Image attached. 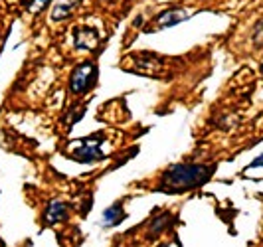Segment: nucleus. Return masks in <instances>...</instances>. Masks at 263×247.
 Masks as SVG:
<instances>
[{"label": "nucleus", "instance_id": "1", "mask_svg": "<svg viewBox=\"0 0 263 247\" xmlns=\"http://www.w3.org/2000/svg\"><path fill=\"white\" fill-rule=\"evenodd\" d=\"M214 172H216L214 164L212 166L210 164H194V162L174 164L162 172L157 190L164 192V194H182V192L204 186L214 176Z\"/></svg>", "mask_w": 263, "mask_h": 247}, {"label": "nucleus", "instance_id": "2", "mask_svg": "<svg viewBox=\"0 0 263 247\" xmlns=\"http://www.w3.org/2000/svg\"><path fill=\"white\" fill-rule=\"evenodd\" d=\"M97 81V67L93 62H85V64H79L71 78H69V91L81 95V93H87L95 85Z\"/></svg>", "mask_w": 263, "mask_h": 247}, {"label": "nucleus", "instance_id": "3", "mask_svg": "<svg viewBox=\"0 0 263 247\" xmlns=\"http://www.w3.org/2000/svg\"><path fill=\"white\" fill-rule=\"evenodd\" d=\"M105 139L101 135H95V137H89L85 141H81L79 146L71 153V156L79 160V162H95L99 158H103V153H101V143Z\"/></svg>", "mask_w": 263, "mask_h": 247}, {"label": "nucleus", "instance_id": "4", "mask_svg": "<svg viewBox=\"0 0 263 247\" xmlns=\"http://www.w3.org/2000/svg\"><path fill=\"white\" fill-rule=\"evenodd\" d=\"M194 12H196L194 8H168V10L160 12L153 20V26L157 28V30H160V28H172L176 26V24H180V22H184V20H188Z\"/></svg>", "mask_w": 263, "mask_h": 247}, {"label": "nucleus", "instance_id": "5", "mask_svg": "<svg viewBox=\"0 0 263 247\" xmlns=\"http://www.w3.org/2000/svg\"><path fill=\"white\" fill-rule=\"evenodd\" d=\"M67 216H69V208H67L66 202H62V200H52V202L48 204L46 212H44V221H46L48 225H55V223H60V221L67 220Z\"/></svg>", "mask_w": 263, "mask_h": 247}, {"label": "nucleus", "instance_id": "6", "mask_svg": "<svg viewBox=\"0 0 263 247\" xmlns=\"http://www.w3.org/2000/svg\"><path fill=\"white\" fill-rule=\"evenodd\" d=\"M73 40H76V48L78 50H93L97 46V30L93 28H76L73 32Z\"/></svg>", "mask_w": 263, "mask_h": 247}, {"label": "nucleus", "instance_id": "7", "mask_svg": "<svg viewBox=\"0 0 263 247\" xmlns=\"http://www.w3.org/2000/svg\"><path fill=\"white\" fill-rule=\"evenodd\" d=\"M125 220V210H123V202H117V204H113L111 208L105 210V214H103V225L107 227H111V225H117L121 221Z\"/></svg>", "mask_w": 263, "mask_h": 247}, {"label": "nucleus", "instance_id": "8", "mask_svg": "<svg viewBox=\"0 0 263 247\" xmlns=\"http://www.w3.org/2000/svg\"><path fill=\"white\" fill-rule=\"evenodd\" d=\"M76 4H78V0H64V2H58L52 10V20H55V22L66 20L67 16H71Z\"/></svg>", "mask_w": 263, "mask_h": 247}, {"label": "nucleus", "instance_id": "9", "mask_svg": "<svg viewBox=\"0 0 263 247\" xmlns=\"http://www.w3.org/2000/svg\"><path fill=\"white\" fill-rule=\"evenodd\" d=\"M171 221H172V216L166 212V214H162V216H158V218H155V220L151 221V227H148V237L151 239H155L157 235H160L168 225H171Z\"/></svg>", "mask_w": 263, "mask_h": 247}, {"label": "nucleus", "instance_id": "10", "mask_svg": "<svg viewBox=\"0 0 263 247\" xmlns=\"http://www.w3.org/2000/svg\"><path fill=\"white\" fill-rule=\"evenodd\" d=\"M255 170H257V174H253L251 178H253V180H257V178H263V155L257 156V158L251 162L250 166H248V168L241 172V176H243V174H250V172H255Z\"/></svg>", "mask_w": 263, "mask_h": 247}, {"label": "nucleus", "instance_id": "11", "mask_svg": "<svg viewBox=\"0 0 263 247\" xmlns=\"http://www.w3.org/2000/svg\"><path fill=\"white\" fill-rule=\"evenodd\" d=\"M48 4H50V0H30V2H28V10H30V12H34V14L42 12Z\"/></svg>", "mask_w": 263, "mask_h": 247}, {"label": "nucleus", "instance_id": "12", "mask_svg": "<svg viewBox=\"0 0 263 247\" xmlns=\"http://www.w3.org/2000/svg\"><path fill=\"white\" fill-rule=\"evenodd\" d=\"M251 38H253V44H255V46L261 48L263 46V20H259V22L255 24V30H253V36H251Z\"/></svg>", "mask_w": 263, "mask_h": 247}, {"label": "nucleus", "instance_id": "13", "mask_svg": "<svg viewBox=\"0 0 263 247\" xmlns=\"http://www.w3.org/2000/svg\"><path fill=\"white\" fill-rule=\"evenodd\" d=\"M160 247H168V245H160Z\"/></svg>", "mask_w": 263, "mask_h": 247}, {"label": "nucleus", "instance_id": "14", "mask_svg": "<svg viewBox=\"0 0 263 247\" xmlns=\"http://www.w3.org/2000/svg\"><path fill=\"white\" fill-rule=\"evenodd\" d=\"M261 71H263V64H261Z\"/></svg>", "mask_w": 263, "mask_h": 247}]
</instances>
